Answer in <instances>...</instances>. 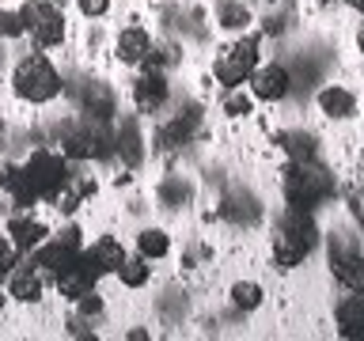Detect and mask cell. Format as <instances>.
Segmentation results:
<instances>
[{
    "label": "cell",
    "mask_w": 364,
    "mask_h": 341,
    "mask_svg": "<svg viewBox=\"0 0 364 341\" xmlns=\"http://www.w3.org/2000/svg\"><path fill=\"white\" fill-rule=\"evenodd\" d=\"M315 243H318V224L311 220V209L289 205V212L277 224V235H273V261H277V269H296L311 254Z\"/></svg>",
    "instance_id": "6da1fadb"
},
{
    "label": "cell",
    "mask_w": 364,
    "mask_h": 341,
    "mask_svg": "<svg viewBox=\"0 0 364 341\" xmlns=\"http://www.w3.org/2000/svg\"><path fill=\"white\" fill-rule=\"evenodd\" d=\"M334 193V178H330L326 167H318L315 159H304V163H292L284 170V197L296 209H315L318 201H326Z\"/></svg>",
    "instance_id": "7a4b0ae2"
},
{
    "label": "cell",
    "mask_w": 364,
    "mask_h": 341,
    "mask_svg": "<svg viewBox=\"0 0 364 341\" xmlns=\"http://www.w3.org/2000/svg\"><path fill=\"white\" fill-rule=\"evenodd\" d=\"M11 87H16V95L23 102H50V99L61 95V76H57V68L50 65V57L31 53L16 65Z\"/></svg>",
    "instance_id": "3957f363"
},
{
    "label": "cell",
    "mask_w": 364,
    "mask_h": 341,
    "mask_svg": "<svg viewBox=\"0 0 364 341\" xmlns=\"http://www.w3.org/2000/svg\"><path fill=\"white\" fill-rule=\"evenodd\" d=\"M23 175H27V182L34 186V193L38 197H50L53 201V193L57 190H65L68 182H73V170H68V156L61 152H31V159L23 163Z\"/></svg>",
    "instance_id": "277c9868"
},
{
    "label": "cell",
    "mask_w": 364,
    "mask_h": 341,
    "mask_svg": "<svg viewBox=\"0 0 364 341\" xmlns=\"http://www.w3.org/2000/svg\"><path fill=\"white\" fill-rule=\"evenodd\" d=\"M23 16V27L31 31V42L38 45V50H53V45H61L65 38V16L61 8L50 4V0H31V4L19 8Z\"/></svg>",
    "instance_id": "5b68a950"
},
{
    "label": "cell",
    "mask_w": 364,
    "mask_h": 341,
    "mask_svg": "<svg viewBox=\"0 0 364 341\" xmlns=\"http://www.w3.org/2000/svg\"><path fill=\"white\" fill-rule=\"evenodd\" d=\"M326 266H330V273H334L338 284H346L349 292H364V254L349 243L346 235H334V239H330Z\"/></svg>",
    "instance_id": "8992f818"
},
{
    "label": "cell",
    "mask_w": 364,
    "mask_h": 341,
    "mask_svg": "<svg viewBox=\"0 0 364 341\" xmlns=\"http://www.w3.org/2000/svg\"><path fill=\"white\" fill-rule=\"evenodd\" d=\"M99 277H102V273H99V266L87 258V250H80V258H76L68 269H61V273H57L53 281H57V292H61L65 300H80L84 292H91V288H95V281H99Z\"/></svg>",
    "instance_id": "52a82bcc"
},
{
    "label": "cell",
    "mask_w": 364,
    "mask_h": 341,
    "mask_svg": "<svg viewBox=\"0 0 364 341\" xmlns=\"http://www.w3.org/2000/svg\"><path fill=\"white\" fill-rule=\"evenodd\" d=\"M250 95L262 99V102H281L284 95H289V87H292V76H289V68L284 65H262L250 72Z\"/></svg>",
    "instance_id": "ba28073f"
},
{
    "label": "cell",
    "mask_w": 364,
    "mask_h": 341,
    "mask_svg": "<svg viewBox=\"0 0 364 341\" xmlns=\"http://www.w3.org/2000/svg\"><path fill=\"white\" fill-rule=\"evenodd\" d=\"M61 152L68 159H102V156H110V136L102 129H91V125H87V129L65 133Z\"/></svg>",
    "instance_id": "9c48e42d"
},
{
    "label": "cell",
    "mask_w": 364,
    "mask_h": 341,
    "mask_svg": "<svg viewBox=\"0 0 364 341\" xmlns=\"http://www.w3.org/2000/svg\"><path fill=\"white\" fill-rule=\"evenodd\" d=\"M80 250L84 247H68L61 243V239H53V243H42V247H34V258H31V266L42 273V277H57L61 269H68L73 261L80 258Z\"/></svg>",
    "instance_id": "30bf717a"
},
{
    "label": "cell",
    "mask_w": 364,
    "mask_h": 341,
    "mask_svg": "<svg viewBox=\"0 0 364 341\" xmlns=\"http://www.w3.org/2000/svg\"><path fill=\"white\" fill-rule=\"evenodd\" d=\"M133 102L141 114H156L167 102V76L164 72H144L133 84Z\"/></svg>",
    "instance_id": "8fae6325"
},
{
    "label": "cell",
    "mask_w": 364,
    "mask_h": 341,
    "mask_svg": "<svg viewBox=\"0 0 364 341\" xmlns=\"http://www.w3.org/2000/svg\"><path fill=\"white\" fill-rule=\"evenodd\" d=\"M42 273L34 266H16L8 273V296L19 303H38L42 300Z\"/></svg>",
    "instance_id": "7c38bea8"
},
{
    "label": "cell",
    "mask_w": 364,
    "mask_h": 341,
    "mask_svg": "<svg viewBox=\"0 0 364 341\" xmlns=\"http://www.w3.org/2000/svg\"><path fill=\"white\" fill-rule=\"evenodd\" d=\"M114 53H118L122 65H141L148 53H152V38H148V31L141 27H129L118 34V45H114Z\"/></svg>",
    "instance_id": "4fadbf2b"
},
{
    "label": "cell",
    "mask_w": 364,
    "mask_h": 341,
    "mask_svg": "<svg viewBox=\"0 0 364 341\" xmlns=\"http://www.w3.org/2000/svg\"><path fill=\"white\" fill-rule=\"evenodd\" d=\"M46 224H38V220H31V216H16V220L8 224V239L16 243V250L19 254H31L34 247H42L46 243Z\"/></svg>",
    "instance_id": "5bb4252c"
},
{
    "label": "cell",
    "mask_w": 364,
    "mask_h": 341,
    "mask_svg": "<svg viewBox=\"0 0 364 341\" xmlns=\"http://www.w3.org/2000/svg\"><path fill=\"white\" fill-rule=\"evenodd\" d=\"M360 330H364V292H353L338 303V334L357 341Z\"/></svg>",
    "instance_id": "9a60e30c"
},
{
    "label": "cell",
    "mask_w": 364,
    "mask_h": 341,
    "mask_svg": "<svg viewBox=\"0 0 364 341\" xmlns=\"http://www.w3.org/2000/svg\"><path fill=\"white\" fill-rule=\"evenodd\" d=\"M87 258L99 266V273H118V269H122V261L129 258V254H125V247L118 243V239L102 235V239H95V243L87 247Z\"/></svg>",
    "instance_id": "2e32d148"
},
{
    "label": "cell",
    "mask_w": 364,
    "mask_h": 341,
    "mask_svg": "<svg viewBox=\"0 0 364 341\" xmlns=\"http://www.w3.org/2000/svg\"><path fill=\"white\" fill-rule=\"evenodd\" d=\"M250 72H255V65H247L243 57H235L232 50H224L220 53V61H216V84H224L228 91H235V87H243Z\"/></svg>",
    "instance_id": "e0dca14e"
},
{
    "label": "cell",
    "mask_w": 364,
    "mask_h": 341,
    "mask_svg": "<svg viewBox=\"0 0 364 341\" xmlns=\"http://www.w3.org/2000/svg\"><path fill=\"white\" fill-rule=\"evenodd\" d=\"M318 110L326 114V118H353L357 114V99H353V91L330 84L318 91Z\"/></svg>",
    "instance_id": "ac0fdd59"
},
{
    "label": "cell",
    "mask_w": 364,
    "mask_h": 341,
    "mask_svg": "<svg viewBox=\"0 0 364 341\" xmlns=\"http://www.w3.org/2000/svg\"><path fill=\"white\" fill-rule=\"evenodd\" d=\"M136 254H144L148 261L167 258L171 254V235L164 232V227H144V232L136 235Z\"/></svg>",
    "instance_id": "d6986e66"
},
{
    "label": "cell",
    "mask_w": 364,
    "mask_h": 341,
    "mask_svg": "<svg viewBox=\"0 0 364 341\" xmlns=\"http://www.w3.org/2000/svg\"><path fill=\"white\" fill-rule=\"evenodd\" d=\"M118 277H122L125 288H144L148 277H152V266H148V258H144V254L125 258V261H122V269H118Z\"/></svg>",
    "instance_id": "ffe728a7"
},
{
    "label": "cell",
    "mask_w": 364,
    "mask_h": 341,
    "mask_svg": "<svg viewBox=\"0 0 364 341\" xmlns=\"http://www.w3.org/2000/svg\"><path fill=\"white\" fill-rule=\"evenodd\" d=\"M284 152L292 156V163H304V159H315V136L311 133H284L281 136Z\"/></svg>",
    "instance_id": "44dd1931"
},
{
    "label": "cell",
    "mask_w": 364,
    "mask_h": 341,
    "mask_svg": "<svg viewBox=\"0 0 364 341\" xmlns=\"http://www.w3.org/2000/svg\"><path fill=\"white\" fill-rule=\"evenodd\" d=\"M232 307H239V311H255V307H262V288L255 281L232 284Z\"/></svg>",
    "instance_id": "7402d4cb"
},
{
    "label": "cell",
    "mask_w": 364,
    "mask_h": 341,
    "mask_svg": "<svg viewBox=\"0 0 364 341\" xmlns=\"http://www.w3.org/2000/svg\"><path fill=\"white\" fill-rule=\"evenodd\" d=\"M84 110H87V114H95L99 121H107L110 114H114V99H110L99 84H91V91H84Z\"/></svg>",
    "instance_id": "603a6c76"
},
{
    "label": "cell",
    "mask_w": 364,
    "mask_h": 341,
    "mask_svg": "<svg viewBox=\"0 0 364 341\" xmlns=\"http://www.w3.org/2000/svg\"><path fill=\"white\" fill-rule=\"evenodd\" d=\"M8 190H11V197H16V209H31V205L38 201V193H34V186L27 182V175H23V167H16V175H11V182H8Z\"/></svg>",
    "instance_id": "cb8c5ba5"
},
{
    "label": "cell",
    "mask_w": 364,
    "mask_h": 341,
    "mask_svg": "<svg viewBox=\"0 0 364 341\" xmlns=\"http://www.w3.org/2000/svg\"><path fill=\"white\" fill-rule=\"evenodd\" d=\"M255 110V95H247V91H228V99H224V114L228 118H247V114Z\"/></svg>",
    "instance_id": "d4e9b609"
},
{
    "label": "cell",
    "mask_w": 364,
    "mask_h": 341,
    "mask_svg": "<svg viewBox=\"0 0 364 341\" xmlns=\"http://www.w3.org/2000/svg\"><path fill=\"white\" fill-rule=\"evenodd\" d=\"M247 23H250V11L243 4H224L220 8V27L224 31H247Z\"/></svg>",
    "instance_id": "484cf974"
},
{
    "label": "cell",
    "mask_w": 364,
    "mask_h": 341,
    "mask_svg": "<svg viewBox=\"0 0 364 341\" xmlns=\"http://www.w3.org/2000/svg\"><path fill=\"white\" fill-rule=\"evenodd\" d=\"M346 205H349L353 220H357V224L364 227V178H357V182L349 186V193H346Z\"/></svg>",
    "instance_id": "4316f807"
},
{
    "label": "cell",
    "mask_w": 364,
    "mask_h": 341,
    "mask_svg": "<svg viewBox=\"0 0 364 341\" xmlns=\"http://www.w3.org/2000/svg\"><path fill=\"white\" fill-rule=\"evenodd\" d=\"M19 34H27L19 11H0V38H19Z\"/></svg>",
    "instance_id": "83f0119b"
},
{
    "label": "cell",
    "mask_w": 364,
    "mask_h": 341,
    "mask_svg": "<svg viewBox=\"0 0 364 341\" xmlns=\"http://www.w3.org/2000/svg\"><path fill=\"white\" fill-rule=\"evenodd\" d=\"M80 201H84V197H80V190L73 186V182H68L65 190H57V193H53L57 212H76V205H80Z\"/></svg>",
    "instance_id": "f1b7e54d"
},
{
    "label": "cell",
    "mask_w": 364,
    "mask_h": 341,
    "mask_svg": "<svg viewBox=\"0 0 364 341\" xmlns=\"http://www.w3.org/2000/svg\"><path fill=\"white\" fill-rule=\"evenodd\" d=\"M16 258H19L16 243H11V239H4V235H0V277H8V273L16 269Z\"/></svg>",
    "instance_id": "f546056e"
},
{
    "label": "cell",
    "mask_w": 364,
    "mask_h": 341,
    "mask_svg": "<svg viewBox=\"0 0 364 341\" xmlns=\"http://www.w3.org/2000/svg\"><path fill=\"white\" fill-rule=\"evenodd\" d=\"M80 11H84L87 19H99V16H107L110 11V0H76Z\"/></svg>",
    "instance_id": "4dcf8cb0"
},
{
    "label": "cell",
    "mask_w": 364,
    "mask_h": 341,
    "mask_svg": "<svg viewBox=\"0 0 364 341\" xmlns=\"http://www.w3.org/2000/svg\"><path fill=\"white\" fill-rule=\"evenodd\" d=\"M76 303H80V315H84V318H91V315H102V300H99L95 292H84Z\"/></svg>",
    "instance_id": "1f68e13d"
},
{
    "label": "cell",
    "mask_w": 364,
    "mask_h": 341,
    "mask_svg": "<svg viewBox=\"0 0 364 341\" xmlns=\"http://www.w3.org/2000/svg\"><path fill=\"white\" fill-rule=\"evenodd\" d=\"M11 175H16V167H11V163H0V190H8Z\"/></svg>",
    "instance_id": "d6a6232c"
},
{
    "label": "cell",
    "mask_w": 364,
    "mask_h": 341,
    "mask_svg": "<svg viewBox=\"0 0 364 341\" xmlns=\"http://www.w3.org/2000/svg\"><path fill=\"white\" fill-rule=\"evenodd\" d=\"M129 341H148V330H141V326L129 330Z\"/></svg>",
    "instance_id": "836d02e7"
},
{
    "label": "cell",
    "mask_w": 364,
    "mask_h": 341,
    "mask_svg": "<svg viewBox=\"0 0 364 341\" xmlns=\"http://www.w3.org/2000/svg\"><path fill=\"white\" fill-rule=\"evenodd\" d=\"M357 45H360V53H364V23H360V31H357Z\"/></svg>",
    "instance_id": "e575fe53"
},
{
    "label": "cell",
    "mask_w": 364,
    "mask_h": 341,
    "mask_svg": "<svg viewBox=\"0 0 364 341\" xmlns=\"http://www.w3.org/2000/svg\"><path fill=\"white\" fill-rule=\"evenodd\" d=\"M318 4H338V0H318Z\"/></svg>",
    "instance_id": "d590c367"
},
{
    "label": "cell",
    "mask_w": 364,
    "mask_h": 341,
    "mask_svg": "<svg viewBox=\"0 0 364 341\" xmlns=\"http://www.w3.org/2000/svg\"><path fill=\"white\" fill-rule=\"evenodd\" d=\"M50 4H65V0H50Z\"/></svg>",
    "instance_id": "8d00e7d4"
},
{
    "label": "cell",
    "mask_w": 364,
    "mask_h": 341,
    "mask_svg": "<svg viewBox=\"0 0 364 341\" xmlns=\"http://www.w3.org/2000/svg\"><path fill=\"white\" fill-rule=\"evenodd\" d=\"M269 4H281V0H269Z\"/></svg>",
    "instance_id": "74e56055"
},
{
    "label": "cell",
    "mask_w": 364,
    "mask_h": 341,
    "mask_svg": "<svg viewBox=\"0 0 364 341\" xmlns=\"http://www.w3.org/2000/svg\"><path fill=\"white\" fill-rule=\"evenodd\" d=\"M0 307H4V296H0Z\"/></svg>",
    "instance_id": "f35d334b"
},
{
    "label": "cell",
    "mask_w": 364,
    "mask_h": 341,
    "mask_svg": "<svg viewBox=\"0 0 364 341\" xmlns=\"http://www.w3.org/2000/svg\"><path fill=\"white\" fill-rule=\"evenodd\" d=\"M346 4H353V0H346Z\"/></svg>",
    "instance_id": "ab89813d"
},
{
    "label": "cell",
    "mask_w": 364,
    "mask_h": 341,
    "mask_svg": "<svg viewBox=\"0 0 364 341\" xmlns=\"http://www.w3.org/2000/svg\"><path fill=\"white\" fill-rule=\"evenodd\" d=\"M0 129H4V125H0Z\"/></svg>",
    "instance_id": "60d3db41"
}]
</instances>
